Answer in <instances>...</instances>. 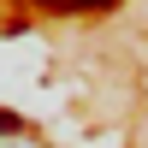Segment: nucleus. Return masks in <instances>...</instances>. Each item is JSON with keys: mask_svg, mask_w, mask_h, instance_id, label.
<instances>
[{"mask_svg": "<svg viewBox=\"0 0 148 148\" xmlns=\"http://www.w3.org/2000/svg\"><path fill=\"white\" fill-rule=\"evenodd\" d=\"M18 130H24V119H18V113H0V136H18Z\"/></svg>", "mask_w": 148, "mask_h": 148, "instance_id": "f257e3e1", "label": "nucleus"}, {"mask_svg": "<svg viewBox=\"0 0 148 148\" xmlns=\"http://www.w3.org/2000/svg\"><path fill=\"white\" fill-rule=\"evenodd\" d=\"M30 6H53V12H77V0H30Z\"/></svg>", "mask_w": 148, "mask_h": 148, "instance_id": "f03ea898", "label": "nucleus"}]
</instances>
